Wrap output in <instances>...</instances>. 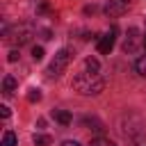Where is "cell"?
<instances>
[{
  "mask_svg": "<svg viewBox=\"0 0 146 146\" xmlns=\"http://www.w3.org/2000/svg\"><path fill=\"white\" fill-rule=\"evenodd\" d=\"M144 41H146V36H144Z\"/></svg>",
  "mask_w": 146,
  "mask_h": 146,
  "instance_id": "20",
  "label": "cell"
},
{
  "mask_svg": "<svg viewBox=\"0 0 146 146\" xmlns=\"http://www.w3.org/2000/svg\"><path fill=\"white\" fill-rule=\"evenodd\" d=\"M114 34H116V30L112 27L107 34H103V36L98 39V46H96V48H98L100 55H110V52H112V48H114V39H116Z\"/></svg>",
  "mask_w": 146,
  "mask_h": 146,
  "instance_id": "5",
  "label": "cell"
},
{
  "mask_svg": "<svg viewBox=\"0 0 146 146\" xmlns=\"http://www.w3.org/2000/svg\"><path fill=\"white\" fill-rule=\"evenodd\" d=\"M125 7H128V5H123V2H119V0H107L105 14H107V16H121V14L125 11Z\"/></svg>",
  "mask_w": 146,
  "mask_h": 146,
  "instance_id": "6",
  "label": "cell"
},
{
  "mask_svg": "<svg viewBox=\"0 0 146 146\" xmlns=\"http://www.w3.org/2000/svg\"><path fill=\"white\" fill-rule=\"evenodd\" d=\"M2 89H5L7 96L14 94V89H16V78H14V75H5V80H2Z\"/></svg>",
  "mask_w": 146,
  "mask_h": 146,
  "instance_id": "9",
  "label": "cell"
},
{
  "mask_svg": "<svg viewBox=\"0 0 146 146\" xmlns=\"http://www.w3.org/2000/svg\"><path fill=\"white\" fill-rule=\"evenodd\" d=\"M2 36H5V41L14 43V46H23V43H27V41L34 36V27H32L30 23H21V25H14L11 30L7 27V32H5Z\"/></svg>",
  "mask_w": 146,
  "mask_h": 146,
  "instance_id": "2",
  "label": "cell"
},
{
  "mask_svg": "<svg viewBox=\"0 0 146 146\" xmlns=\"http://www.w3.org/2000/svg\"><path fill=\"white\" fill-rule=\"evenodd\" d=\"M52 116H55V121H59L62 125H71V121H73L71 112H66V110H52Z\"/></svg>",
  "mask_w": 146,
  "mask_h": 146,
  "instance_id": "7",
  "label": "cell"
},
{
  "mask_svg": "<svg viewBox=\"0 0 146 146\" xmlns=\"http://www.w3.org/2000/svg\"><path fill=\"white\" fill-rule=\"evenodd\" d=\"M0 146H16V135L11 132V130H7L5 135H2V144Z\"/></svg>",
  "mask_w": 146,
  "mask_h": 146,
  "instance_id": "11",
  "label": "cell"
},
{
  "mask_svg": "<svg viewBox=\"0 0 146 146\" xmlns=\"http://www.w3.org/2000/svg\"><path fill=\"white\" fill-rule=\"evenodd\" d=\"M84 66H87L89 73H98V71H100V64H98L96 57H87V59H84Z\"/></svg>",
  "mask_w": 146,
  "mask_h": 146,
  "instance_id": "10",
  "label": "cell"
},
{
  "mask_svg": "<svg viewBox=\"0 0 146 146\" xmlns=\"http://www.w3.org/2000/svg\"><path fill=\"white\" fill-rule=\"evenodd\" d=\"M32 141H34V146H50V144H52V137H50V135H41V132H34Z\"/></svg>",
  "mask_w": 146,
  "mask_h": 146,
  "instance_id": "8",
  "label": "cell"
},
{
  "mask_svg": "<svg viewBox=\"0 0 146 146\" xmlns=\"http://www.w3.org/2000/svg\"><path fill=\"white\" fill-rule=\"evenodd\" d=\"M27 100H30V103H39V100H41V91H39L36 87H32V89L27 91Z\"/></svg>",
  "mask_w": 146,
  "mask_h": 146,
  "instance_id": "13",
  "label": "cell"
},
{
  "mask_svg": "<svg viewBox=\"0 0 146 146\" xmlns=\"http://www.w3.org/2000/svg\"><path fill=\"white\" fill-rule=\"evenodd\" d=\"M119 2H123V5H130V0H119Z\"/></svg>",
  "mask_w": 146,
  "mask_h": 146,
  "instance_id": "19",
  "label": "cell"
},
{
  "mask_svg": "<svg viewBox=\"0 0 146 146\" xmlns=\"http://www.w3.org/2000/svg\"><path fill=\"white\" fill-rule=\"evenodd\" d=\"M141 41H144V39H141V32H139L137 27H130V30L125 32V39H123V50L132 55V52H137V50L141 48Z\"/></svg>",
  "mask_w": 146,
  "mask_h": 146,
  "instance_id": "4",
  "label": "cell"
},
{
  "mask_svg": "<svg viewBox=\"0 0 146 146\" xmlns=\"http://www.w3.org/2000/svg\"><path fill=\"white\" fill-rule=\"evenodd\" d=\"M135 68H137V73H139V75H144V78H146V55H141V57L135 62Z\"/></svg>",
  "mask_w": 146,
  "mask_h": 146,
  "instance_id": "12",
  "label": "cell"
},
{
  "mask_svg": "<svg viewBox=\"0 0 146 146\" xmlns=\"http://www.w3.org/2000/svg\"><path fill=\"white\" fill-rule=\"evenodd\" d=\"M32 59H34V62H41V59H43V48H41V46H34V48H32Z\"/></svg>",
  "mask_w": 146,
  "mask_h": 146,
  "instance_id": "15",
  "label": "cell"
},
{
  "mask_svg": "<svg viewBox=\"0 0 146 146\" xmlns=\"http://www.w3.org/2000/svg\"><path fill=\"white\" fill-rule=\"evenodd\" d=\"M9 62H16L18 59V50H9V57H7Z\"/></svg>",
  "mask_w": 146,
  "mask_h": 146,
  "instance_id": "17",
  "label": "cell"
},
{
  "mask_svg": "<svg viewBox=\"0 0 146 146\" xmlns=\"http://www.w3.org/2000/svg\"><path fill=\"white\" fill-rule=\"evenodd\" d=\"M71 59H73V52L68 50V48H62L59 52H55V57H52V62H50V66H48V75L52 78V75H62L64 73V68L71 64Z\"/></svg>",
  "mask_w": 146,
  "mask_h": 146,
  "instance_id": "3",
  "label": "cell"
},
{
  "mask_svg": "<svg viewBox=\"0 0 146 146\" xmlns=\"http://www.w3.org/2000/svg\"><path fill=\"white\" fill-rule=\"evenodd\" d=\"M0 116L2 119H9V107L7 105H0Z\"/></svg>",
  "mask_w": 146,
  "mask_h": 146,
  "instance_id": "16",
  "label": "cell"
},
{
  "mask_svg": "<svg viewBox=\"0 0 146 146\" xmlns=\"http://www.w3.org/2000/svg\"><path fill=\"white\" fill-rule=\"evenodd\" d=\"M73 89L82 96H96L105 89V80L98 75V73H89V71H82L73 78Z\"/></svg>",
  "mask_w": 146,
  "mask_h": 146,
  "instance_id": "1",
  "label": "cell"
},
{
  "mask_svg": "<svg viewBox=\"0 0 146 146\" xmlns=\"http://www.w3.org/2000/svg\"><path fill=\"white\" fill-rule=\"evenodd\" d=\"M89 146H116V144L110 141V139H105V137H98V139H91Z\"/></svg>",
  "mask_w": 146,
  "mask_h": 146,
  "instance_id": "14",
  "label": "cell"
},
{
  "mask_svg": "<svg viewBox=\"0 0 146 146\" xmlns=\"http://www.w3.org/2000/svg\"><path fill=\"white\" fill-rule=\"evenodd\" d=\"M62 146H80L75 139H66V141H62Z\"/></svg>",
  "mask_w": 146,
  "mask_h": 146,
  "instance_id": "18",
  "label": "cell"
}]
</instances>
